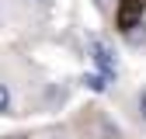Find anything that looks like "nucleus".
<instances>
[{"label": "nucleus", "instance_id": "1", "mask_svg": "<svg viewBox=\"0 0 146 139\" xmlns=\"http://www.w3.org/2000/svg\"><path fill=\"white\" fill-rule=\"evenodd\" d=\"M87 52H90V59L98 63V70H101L108 80H115V77H118V59H115V52L108 49V45L98 38V35H90V38H87Z\"/></svg>", "mask_w": 146, "mask_h": 139}, {"label": "nucleus", "instance_id": "2", "mask_svg": "<svg viewBox=\"0 0 146 139\" xmlns=\"http://www.w3.org/2000/svg\"><path fill=\"white\" fill-rule=\"evenodd\" d=\"M143 14H146V0H118V11H115V24H118V31L125 35L132 24L143 21Z\"/></svg>", "mask_w": 146, "mask_h": 139}, {"label": "nucleus", "instance_id": "3", "mask_svg": "<svg viewBox=\"0 0 146 139\" xmlns=\"http://www.w3.org/2000/svg\"><path fill=\"white\" fill-rule=\"evenodd\" d=\"M84 87L94 91V94H104L108 91V77L104 73H84Z\"/></svg>", "mask_w": 146, "mask_h": 139}, {"label": "nucleus", "instance_id": "4", "mask_svg": "<svg viewBox=\"0 0 146 139\" xmlns=\"http://www.w3.org/2000/svg\"><path fill=\"white\" fill-rule=\"evenodd\" d=\"M125 42H129L132 49H139V45H146V21H139V24H132L129 31H125Z\"/></svg>", "mask_w": 146, "mask_h": 139}, {"label": "nucleus", "instance_id": "5", "mask_svg": "<svg viewBox=\"0 0 146 139\" xmlns=\"http://www.w3.org/2000/svg\"><path fill=\"white\" fill-rule=\"evenodd\" d=\"M7 111H11V87L0 83V115H7Z\"/></svg>", "mask_w": 146, "mask_h": 139}, {"label": "nucleus", "instance_id": "6", "mask_svg": "<svg viewBox=\"0 0 146 139\" xmlns=\"http://www.w3.org/2000/svg\"><path fill=\"white\" fill-rule=\"evenodd\" d=\"M136 104H139V118H143V122H146V91H143V94H139V101H136Z\"/></svg>", "mask_w": 146, "mask_h": 139}, {"label": "nucleus", "instance_id": "7", "mask_svg": "<svg viewBox=\"0 0 146 139\" xmlns=\"http://www.w3.org/2000/svg\"><path fill=\"white\" fill-rule=\"evenodd\" d=\"M94 4H98V7H101V11H104V7H108V4H111V0H94Z\"/></svg>", "mask_w": 146, "mask_h": 139}, {"label": "nucleus", "instance_id": "8", "mask_svg": "<svg viewBox=\"0 0 146 139\" xmlns=\"http://www.w3.org/2000/svg\"><path fill=\"white\" fill-rule=\"evenodd\" d=\"M35 4H49V0H35Z\"/></svg>", "mask_w": 146, "mask_h": 139}]
</instances>
